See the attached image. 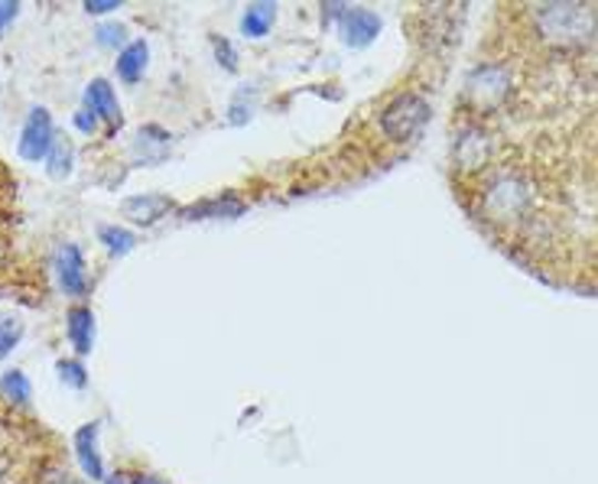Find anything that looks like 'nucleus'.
Wrapping results in <instances>:
<instances>
[{"label": "nucleus", "mask_w": 598, "mask_h": 484, "mask_svg": "<svg viewBox=\"0 0 598 484\" xmlns=\"http://www.w3.org/2000/svg\"><path fill=\"white\" fill-rule=\"evenodd\" d=\"M17 7H20V3H0V30L17 17Z\"/></svg>", "instance_id": "obj_21"}, {"label": "nucleus", "mask_w": 598, "mask_h": 484, "mask_svg": "<svg viewBox=\"0 0 598 484\" xmlns=\"http://www.w3.org/2000/svg\"><path fill=\"white\" fill-rule=\"evenodd\" d=\"M144 69H147V43H144V40L131 43V47L117 55V75H121L124 82H137V79L144 75Z\"/></svg>", "instance_id": "obj_8"}, {"label": "nucleus", "mask_w": 598, "mask_h": 484, "mask_svg": "<svg viewBox=\"0 0 598 484\" xmlns=\"http://www.w3.org/2000/svg\"><path fill=\"white\" fill-rule=\"evenodd\" d=\"M13 235H17V179L0 159V270L13 247Z\"/></svg>", "instance_id": "obj_4"}, {"label": "nucleus", "mask_w": 598, "mask_h": 484, "mask_svg": "<svg viewBox=\"0 0 598 484\" xmlns=\"http://www.w3.org/2000/svg\"><path fill=\"white\" fill-rule=\"evenodd\" d=\"M59 280H62V290L69 296H82L85 292V264H82V254L79 247H62L59 254Z\"/></svg>", "instance_id": "obj_6"}, {"label": "nucleus", "mask_w": 598, "mask_h": 484, "mask_svg": "<svg viewBox=\"0 0 598 484\" xmlns=\"http://www.w3.org/2000/svg\"><path fill=\"white\" fill-rule=\"evenodd\" d=\"M69 339L79 354L92 351V312L89 309H72L69 312Z\"/></svg>", "instance_id": "obj_10"}, {"label": "nucleus", "mask_w": 598, "mask_h": 484, "mask_svg": "<svg viewBox=\"0 0 598 484\" xmlns=\"http://www.w3.org/2000/svg\"><path fill=\"white\" fill-rule=\"evenodd\" d=\"M20 336H23V326L10 316H0V358L20 341Z\"/></svg>", "instance_id": "obj_15"}, {"label": "nucleus", "mask_w": 598, "mask_h": 484, "mask_svg": "<svg viewBox=\"0 0 598 484\" xmlns=\"http://www.w3.org/2000/svg\"><path fill=\"white\" fill-rule=\"evenodd\" d=\"M342 33H346V43L349 47H368L378 33H381V20L371 13V10H346L342 13Z\"/></svg>", "instance_id": "obj_5"}, {"label": "nucleus", "mask_w": 598, "mask_h": 484, "mask_svg": "<svg viewBox=\"0 0 598 484\" xmlns=\"http://www.w3.org/2000/svg\"><path fill=\"white\" fill-rule=\"evenodd\" d=\"M114 7H121V3H117V0H89V3H85L89 13H107V10H114Z\"/></svg>", "instance_id": "obj_20"}, {"label": "nucleus", "mask_w": 598, "mask_h": 484, "mask_svg": "<svg viewBox=\"0 0 598 484\" xmlns=\"http://www.w3.org/2000/svg\"><path fill=\"white\" fill-rule=\"evenodd\" d=\"M47 159H50L52 179H65V176H69V169H72V146L59 137V141L52 144L50 156H47Z\"/></svg>", "instance_id": "obj_13"}, {"label": "nucleus", "mask_w": 598, "mask_h": 484, "mask_svg": "<svg viewBox=\"0 0 598 484\" xmlns=\"http://www.w3.org/2000/svg\"><path fill=\"white\" fill-rule=\"evenodd\" d=\"M75 127H79V131H85V134H92V131L99 127V114H92V111H79V114H75Z\"/></svg>", "instance_id": "obj_19"}, {"label": "nucleus", "mask_w": 598, "mask_h": 484, "mask_svg": "<svg viewBox=\"0 0 598 484\" xmlns=\"http://www.w3.org/2000/svg\"><path fill=\"white\" fill-rule=\"evenodd\" d=\"M121 40H124V27H114V23H107V27H101L99 30L101 47H114V43H121Z\"/></svg>", "instance_id": "obj_18"}, {"label": "nucleus", "mask_w": 598, "mask_h": 484, "mask_svg": "<svg viewBox=\"0 0 598 484\" xmlns=\"http://www.w3.org/2000/svg\"><path fill=\"white\" fill-rule=\"evenodd\" d=\"M101 238H104V244H107L111 250H117V254H124V250L134 247V235H127V231H121V228H101Z\"/></svg>", "instance_id": "obj_16"}, {"label": "nucleus", "mask_w": 598, "mask_h": 484, "mask_svg": "<svg viewBox=\"0 0 598 484\" xmlns=\"http://www.w3.org/2000/svg\"><path fill=\"white\" fill-rule=\"evenodd\" d=\"M592 270L598 274V244H596V250H592Z\"/></svg>", "instance_id": "obj_22"}, {"label": "nucleus", "mask_w": 598, "mask_h": 484, "mask_svg": "<svg viewBox=\"0 0 598 484\" xmlns=\"http://www.w3.org/2000/svg\"><path fill=\"white\" fill-rule=\"evenodd\" d=\"M166 208H169V202H166V198H159V195H147V198H127V202H124V212H127L134 222H144V225L156 222Z\"/></svg>", "instance_id": "obj_11"}, {"label": "nucleus", "mask_w": 598, "mask_h": 484, "mask_svg": "<svg viewBox=\"0 0 598 484\" xmlns=\"http://www.w3.org/2000/svg\"><path fill=\"white\" fill-rule=\"evenodd\" d=\"M274 17H277L274 3H254V7H248V13H245V33L248 37H264L274 27Z\"/></svg>", "instance_id": "obj_12"}, {"label": "nucleus", "mask_w": 598, "mask_h": 484, "mask_svg": "<svg viewBox=\"0 0 598 484\" xmlns=\"http://www.w3.org/2000/svg\"><path fill=\"white\" fill-rule=\"evenodd\" d=\"M0 390H3L7 397H13L17 403H27V397H30V381H27L20 371H10V374H3Z\"/></svg>", "instance_id": "obj_14"}, {"label": "nucleus", "mask_w": 598, "mask_h": 484, "mask_svg": "<svg viewBox=\"0 0 598 484\" xmlns=\"http://www.w3.org/2000/svg\"><path fill=\"white\" fill-rule=\"evenodd\" d=\"M52 144H55V134H52V117L47 107H33L27 124H23V137H20V156L23 159H47L50 156Z\"/></svg>", "instance_id": "obj_3"}, {"label": "nucleus", "mask_w": 598, "mask_h": 484, "mask_svg": "<svg viewBox=\"0 0 598 484\" xmlns=\"http://www.w3.org/2000/svg\"><path fill=\"white\" fill-rule=\"evenodd\" d=\"M141 484H163V482H159V478H144Z\"/></svg>", "instance_id": "obj_23"}, {"label": "nucleus", "mask_w": 598, "mask_h": 484, "mask_svg": "<svg viewBox=\"0 0 598 484\" xmlns=\"http://www.w3.org/2000/svg\"><path fill=\"white\" fill-rule=\"evenodd\" d=\"M95 433H99V426H85V430H79V436H75V449H79V459H82L85 475H89V478H95V482H101V478H104V472H101V459H99V452H95Z\"/></svg>", "instance_id": "obj_9"}, {"label": "nucleus", "mask_w": 598, "mask_h": 484, "mask_svg": "<svg viewBox=\"0 0 598 484\" xmlns=\"http://www.w3.org/2000/svg\"><path fill=\"white\" fill-rule=\"evenodd\" d=\"M0 484H72V478L40 430L0 413Z\"/></svg>", "instance_id": "obj_1"}, {"label": "nucleus", "mask_w": 598, "mask_h": 484, "mask_svg": "<svg viewBox=\"0 0 598 484\" xmlns=\"http://www.w3.org/2000/svg\"><path fill=\"white\" fill-rule=\"evenodd\" d=\"M85 101H89V111L95 114L99 111L104 121H111L114 127H121V107H117V97L111 92V85L104 79H95L85 92Z\"/></svg>", "instance_id": "obj_7"}, {"label": "nucleus", "mask_w": 598, "mask_h": 484, "mask_svg": "<svg viewBox=\"0 0 598 484\" xmlns=\"http://www.w3.org/2000/svg\"><path fill=\"white\" fill-rule=\"evenodd\" d=\"M59 371H62V381H69L72 388H85L82 364H75V361H62V364H59Z\"/></svg>", "instance_id": "obj_17"}, {"label": "nucleus", "mask_w": 598, "mask_h": 484, "mask_svg": "<svg viewBox=\"0 0 598 484\" xmlns=\"http://www.w3.org/2000/svg\"><path fill=\"white\" fill-rule=\"evenodd\" d=\"M426 121H430V104H426V97L406 92V95L394 97V101L384 107V114H381V134H384L391 144L416 141V137L423 134Z\"/></svg>", "instance_id": "obj_2"}]
</instances>
